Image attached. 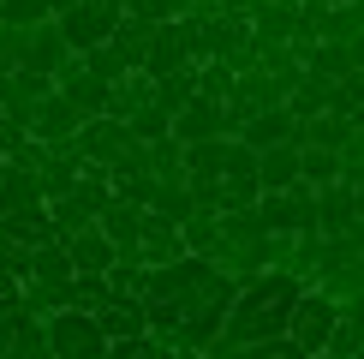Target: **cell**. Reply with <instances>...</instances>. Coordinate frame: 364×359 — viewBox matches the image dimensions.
<instances>
[{
  "mask_svg": "<svg viewBox=\"0 0 364 359\" xmlns=\"http://www.w3.org/2000/svg\"><path fill=\"white\" fill-rule=\"evenodd\" d=\"M257 216H263L269 234H311L316 228V192L305 180L287 186V192H263V198H257Z\"/></svg>",
  "mask_w": 364,
  "mask_h": 359,
  "instance_id": "7",
  "label": "cell"
},
{
  "mask_svg": "<svg viewBox=\"0 0 364 359\" xmlns=\"http://www.w3.org/2000/svg\"><path fill=\"white\" fill-rule=\"evenodd\" d=\"M299 293H305V281L287 276V269H263L257 281H245V288L233 293L227 329L203 348V359H239V348H251V341H275V335H287Z\"/></svg>",
  "mask_w": 364,
  "mask_h": 359,
  "instance_id": "1",
  "label": "cell"
},
{
  "mask_svg": "<svg viewBox=\"0 0 364 359\" xmlns=\"http://www.w3.org/2000/svg\"><path fill=\"white\" fill-rule=\"evenodd\" d=\"M119 19H126V12L108 6V0H84V6L60 12L54 24H60V36H66V48H72V54H90V48H108V42H114Z\"/></svg>",
  "mask_w": 364,
  "mask_h": 359,
  "instance_id": "5",
  "label": "cell"
},
{
  "mask_svg": "<svg viewBox=\"0 0 364 359\" xmlns=\"http://www.w3.org/2000/svg\"><path fill=\"white\" fill-rule=\"evenodd\" d=\"M0 162H6V138H0Z\"/></svg>",
  "mask_w": 364,
  "mask_h": 359,
  "instance_id": "50",
  "label": "cell"
},
{
  "mask_svg": "<svg viewBox=\"0 0 364 359\" xmlns=\"http://www.w3.org/2000/svg\"><path fill=\"white\" fill-rule=\"evenodd\" d=\"M48 6H54V19H60V12H72V6H84V0H48Z\"/></svg>",
  "mask_w": 364,
  "mask_h": 359,
  "instance_id": "46",
  "label": "cell"
},
{
  "mask_svg": "<svg viewBox=\"0 0 364 359\" xmlns=\"http://www.w3.org/2000/svg\"><path fill=\"white\" fill-rule=\"evenodd\" d=\"M6 348H12V329H0V359H6Z\"/></svg>",
  "mask_w": 364,
  "mask_h": 359,
  "instance_id": "48",
  "label": "cell"
},
{
  "mask_svg": "<svg viewBox=\"0 0 364 359\" xmlns=\"http://www.w3.org/2000/svg\"><path fill=\"white\" fill-rule=\"evenodd\" d=\"M299 6H335V0H299Z\"/></svg>",
  "mask_w": 364,
  "mask_h": 359,
  "instance_id": "49",
  "label": "cell"
},
{
  "mask_svg": "<svg viewBox=\"0 0 364 359\" xmlns=\"http://www.w3.org/2000/svg\"><path fill=\"white\" fill-rule=\"evenodd\" d=\"M72 60H78V54L66 48L60 24L48 19V24H36V30L24 36V66H18V72H36V78H60V72H66Z\"/></svg>",
  "mask_w": 364,
  "mask_h": 359,
  "instance_id": "11",
  "label": "cell"
},
{
  "mask_svg": "<svg viewBox=\"0 0 364 359\" xmlns=\"http://www.w3.org/2000/svg\"><path fill=\"white\" fill-rule=\"evenodd\" d=\"M72 276H78V269H72V258H66L60 239H48V246L30 251V281H72Z\"/></svg>",
  "mask_w": 364,
  "mask_h": 359,
  "instance_id": "27",
  "label": "cell"
},
{
  "mask_svg": "<svg viewBox=\"0 0 364 359\" xmlns=\"http://www.w3.org/2000/svg\"><path fill=\"white\" fill-rule=\"evenodd\" d=\"M341 180L346 186H364V132H353L346 150H341Z\"/></svg>",
  "mask_w": 364,
  "mask_h": 359,
  "instance_id": "43",
  "label": "cell"
},
{
  "mask_svg": "<svg viewBox=\"0 0 364 359\" xmlns=\"http://www.w3.org/2000/svg\"><path fill=\"white\" fill-rule=\"evenodd\" d=\"M48 19H54L48 0H0V24H6V30H36Z\"/></svg>",
  "mask_w": 364,
  "mask_h": 359,
  "instance_id": "31",
  "label": "cell"
},
{
  "mask_svg": "<svg viewBox=\"0 0 364 359\" xmlns=\"http://www.w3.org/2000/svg\"><path fill=\"white\" fill-rule=\"evenodd\" d=\"M24 36H30V30H6V24H0V78L24 66Z\"/></svg>",
  "mask_w": 364,
  "mask_h": 359,
  "instance_id": "42",
  "label": "cell"
},
{
  "mask_svg": "<svg viewBox=\"0 0 364 359\" xmlns=\"http://www.w3.org/2000/svg\"><path fill=\"white\" fill-rule=\"evenodd\" d=\"M311 359H335V353H311Z\"/></svg>",
  "mask_w": 364,
  "mask_h": 359,
  "instance_id": "52",
  "label": "cell"
},
{
  "mask_svg": "<svg viewBox=\"0 0 364 359\" xmlns=\"http://www.w3.org/2000/svg\"><path fill=\"white\" fill-rule=\"evenodd\" d=\"M108 359H168L156 335H126V341H108Z\"/></svg>",
  "mask_w": 364,
  "mask_h": 359,
  "instance_id": "38",
  "label": "cell"
},
{
  "mask_svg": "<svg viewBox=\"0 0 364 359\" xmlns=\"http://www.w3.org/2000/svg\"><path fill=\"white\" fill-rule=\"evenodd\" d=\"M239 144H251V150H275V144H305V120H293L287 108H263V114H257L245 132H239Z\"/></svg>",
  "mask_w": 364,
  "mask_h": 359,
  "instance_id": "16",
  "label": "cell"
},
{
  "mask_svg": "<svg viewBox=\"0 0 364 359\" xmlns=\"http://www.w3.org/2000/svg\"><path fill=\"white\" fill-rule=\"evenodd\" d=\"M299 24H305V6H299V0H257L251 42H257V48H281V42H293Z\"/></svg>",
  "mask_w": 364,
  "mask_h": 359,
  "instance_id": "13",
  "label": "cell"
},
{
  "mask_svg": "<svg viewBox=\"0 0 364 359\" xmlns=\"http://www.w3.org/2000/svg\"><path fill=\"white\" fill-rule=\"evenodd\" d=\"M0 216H48L42 180L30 168H18V162H0Z\"/></svg>",
  "mask_w": 364,
  "mask_h": 359,
  "instance_id": "10",
  "label": "cell"
},
{
  "mask_svg": "<svg viewBox=\"0 0 364 359\" xmlns=\"http://www.w3.org/2000/svg\"><path fill=\"white\" fill-rule=\"evenodd\" d=\"M149 168H156V186H186V144L179 138L149 144Z\"/></svg>",
  "mask_w": 364,
  "mask_h": 359,
  "instance_id": "26",
  "label": "cell"
},
{
  "mask_svg": "<svg viewBox=\"0 0 364 359\" xmlns=\"http://www.w3.org/2000/svg\"><path fill=\"white\" fill-rule=\"evenodd\" d=\"M66 246V258L78 276H108V269L119 264V251H114V239L102 234V228H84V234H72V239H60Z\"/></svg>",
  "mask_w": 364,
  "mask_h": 359,
  "instance_id": "15",
  "label": "cell"
},
{
  "mask_svg": "<svg viewBox=\"0 0 364 359\" xmlns=\"http://www.w3.org/2000/svg\"><path fill=\"white\" fill-rule=\"evenodd\" d=\"M108 6H119V12H126V0H108Z\"/></svg>",
  "mask_w": 364,
  "mask_h": 359,
  "instance_id": "51",
  "label": "cell"
},
{
  "mask_svg": "<svg viewBox=\"0 0 364 359\" xmlns=\"http://www.w3.org/2000/svg\"><path fill=\"white\" fill-rule=\"evenodd\" d=\"M96 228L114 239V251H119V258H138V239H144V204L114 198L108 209H102V222H96Z\"/></svg>",
  "mask_w": 364,
  "mask_h": 359,
  "instance_id": "17",
  "label": "cell"
},
{
  "mask_svg": "<svg viewBox=\"0 0 364 359\" xmlns=\"http://www.w3.org/2000/svg\"><path fill=\"white\" fill-rule=\"evenodd\" d=\"M149 102H156V78L132 72V78H119V84H114V96H108V120H132L138 108H149Z\"/></svg>",
  "mask_w": 364,
  "mask_h": 359,
  "instance_id": "22",
  "label": "cell"
},
{
  "mask_svg": "<svg viewBox=\"0 0 364 359\" xmlns=\"http://www.w3.org/2000/svg\"><path fill=\"white\" fill-rule=\"evenodd\" d=\"M346 48H353V66L364 72V36H358V42H346Z\"/></svg>",
  "mask_w": 364,
  "mask_h": 359,
  "instance_id": "45",
  "label": "cell"
},
{
  "mask_svg": "<svg viewBox=\"0 0 364 359\" xmlns=\"http://www.w3.org/2000/svg\"><path fill=\"white\" fill-rule=\"evenodd\" d=\"M173 138L179 144H215V138H233L227 132V102H215V96H191L186 108L173 114Z\"/></svg>",
  "mask_w": 364,
  "mask_h": 359,
  "instance_id": "9",
  "label": "cell"
},
{
  "mask_svg": "<svg viewBox=\"0 0 364 359\" xmlns=\"http://www.w3.org/2000/svg\"><path fill=\"white\" fill-rule=\"evenodd\" d=\"M54 90H60V96H66V102H72V108H78L84 120H102V114H108V96H114V90L102 84L96 72L84 66V60H72V66L54 78Z\"/></svg>",
  "mask_w": 364,
  "mask_h": 359,
  "instance_id": "14",
  "label": "cell"
},
{
  "mask_svg": "<svg viewBox=\"0 0 364 359\" xmlns=\"http://www.w3.org/2000/svg\"><path fill=\"white\" fill-rule=\"evenodd\" d=\"M96 323H102V335H108V341L149 335V311H144V299H132V293H114L108 306L96 311Z\"/></svg>",
  "mask_w": 364,
  "mask_h": 359,
  "instance_id": "18",
  "label": "cell"
},
{
  "mask_svg": "<svg viewBox=\"0 0 364 359\" xmlns=\"http://www.w3.org/2000/svg\"><path fill=\"white\" fill-rule=\"evenodd\" d=\"M108 204H114V186H108V174H102V168H84V180H78V186H72L66 198H54V204H48L54 239H72V234L96 228Z\"/></svg>",
  "mask_w": 364,
  "mask_h": 359,
  "instance_id": "2",
  "label": "cell"
},
{
  "mask_svg": "<svg viewBox=\"0 0 364 359\" xmlns=\"http://www.w3.org/2000/svg\"><path fill=\"white\" fill-rule=\"evenodd\" d=\"M335 323H341V299H335V293H323V288H305V293H299V306H293V323H287V335H293L305 353H323V348H328V335H335Z\"/></svg>",
  "mask_w": 364,
  "mask_h": 359,
  "instance_id": "6",
  "label": "cell"
},
{
  "mask_svg": "<svg viewBox=\"0 0 364 359\" xmlns=\"http://www.w3.org/2000/svg\"><path fill=\"white\" fill-rule=\"evenodd\" d=\"M239 90V72L227 66V60H203L197 66V96H215V102H227Z\"/></svg>",
  "mask_w": 364,
  "mask_h": 359,
  "instance_id": "32",
  "label": "cell"
},
{
  "mask_svg": "<svg viewBox=\"0 0 364 359\" xmlns=\"http://www.w3.org/2000/svg\"><path fill=\"white\" fill-rule=\"evenodd\" d=\"M191 96H197V66H191V72H168V78H156V108H161V114H179Z\"/></svg>",
  "mask_w": 364,
  "mask_h": 359,
  "instance_id": "29",
  "label": "cell"
},
{
  "mask_svg": "<svg viewBox=\"0 0 364 359\" xmlns=\"http://www.w3.org/2000/svg\"><path fill=\"white\" fill-rule=\"evenodd\" d=\"M0 276H6V281H18V288L30 281V251L18 246V239H6V234H0Z\"/></svg>",
  "mask_w": 364,
  "mask_h": 359,
  "instance_id": "40",
  "label": "cell"
},
{
  "mask_svg": "<svg viewBox=\"0 0 364 359\" xmlns=\"http://www.w3.org/2000/svg\"><path fill=\"white\" fill-rule=\"evenodd\" d=\"M358 102H364V72H353V78H341L335 90H328V114H346V120H353Z\"/></svg>",
  "mask_w": 364,
  "mask_h": 359,
  "instance_id": "41",
  "label": "cell"
},
{
  "mask_svg": "<svg viewBox=\"0 0 364 359\" xmlns=\"http://www.w3.org/2000/svg\"><path fill=\"white\" fill-rule=\"evenodd\" d=\"M186 12H191V0H126V19H138V24H173Z\"/></svg>",
  "mask_w": 364,
  "mask_h": 359,
  "instance_id": "33",
  "label": "cell"
},
{
  "mask_svg": "<svg viewBox=\"0 0 364 359\" xmlns=\"http://www.w3.org/2000/svg\"><path fill=\"white\" fill-rule=\"evenodd\" d=\"M239 359H311L299 348L293 335H275V341H251V348H239Z\"/></svg>",
  "mask_w": 364,
  "mask_h": 359,
  "instance_id": "39",
  "label": "cell"
},
{
  "mask_svg": "<svg viewBox=\"0 0 364 359\" xmlns=\"http://www.w3.org/2000/svg\"><path fill=\"white\" fill-rule=\"evenodd\" d=\"M328 90H335V84H323V78H311V72H305V78H299V90L287 96V114H293V120L328 114Z\"/></svg>",
  "mask_w": 364,
  "mask_h": 359,
  "instance_id": "28",
  "label": "cell"
},
{
  "mask_svg": "<svg viewBox=\"0 0 364 359\" xmlns=\"http://www.w3.org/2000/svg\"><path fill=\"white\" fill-rule=\"evenodd\" d=\"M215 6H221V12H233V19H251L257 0H215Z\"/></svg>",
  "mask_w": 364,
  "mask_h": 359,
  "instance_id": "44",
  "label": "cell"
},
{
  "mask_svg": "<svg viewBox=\"0 0 364 359\" xmlns=\"http://www.w3.org/2000/svg\"><path fill=\"white\" fill-rule=\"evenodd\" d=\"M78 132H84V114L72 108L60 90H48V96L36 102V114H30V138H42L48 150H54V144H72Z\"/></svg>",
  "mask_w": 364,
  "mask_h": 359,
  "instance_id": "12",
  "label": "cell"
},
{
  "mask_svg": "<svg viewBox=\"0 0 364 359\" xmlns=\"http://www.w3.org/2000/svg\"><path fill=\"white\" fill-rule=\"evenodd\" d=\"M191 66H203L197 19L186 12V19H173V24H156V42H149V60H144V78H168V72H191Z\"/></svg>",
  "mask_w": 364,
  "mask_h": 359,
  "instance_id": "3",
  "label": "cell"
},
{
  "mask_svg": "<svg viewBox=\"0 0 364 359\" xmlns=\"http://www.w3.org/2000/svg\"><path fill=\"white\" fill-rule=\"evenodd\" d=\"M299 180H305L311 192L341 186V156H335V150H299Z\"/></svg>",
  "mask_w": 364,
  "mask_h": 359,
  "instance_id": "25",
  "label": "cell"
},
{
  "mask_svg": "<svg viewBox=\"0 0 364 359\" xmlns=\"http://www.w3.org/2000/svg\"><path fill=\"white\" fill-rule=\"evenodd\" d=\"M149 42H156V24H138V19H119V30H114V54L126 60L132 72H144V60H149Z\"/></svg>",
  "mask_w": 364,
  "mask_h": 359,
  "instance_id": "23",
  "label": "cell"
},
{
  "mask_svg": "<svg viewBox=\"0 0 364 359\" xmlns=\"http://www.w3.org/2000/svg\"><path fill=\"white\" fill-rule=\"evenodd\" d=\"M48 329V359H108V335H102L96 311H54L42 318Z\"/></svg>",
  "mask_w": 364,
  "mask_h": 359,
  "instance_id": "4",
  "label": "cell"
},
{
  "mask_svg": "<svg viewBox=\"0 0 364 359\" xmlns=\"http://www.w3.org/2000/svg\"><path fill=\"white\" fill-rule=\"evenodd\" d=\"M358 222V204H353V186H328V192H316V234L323 239H335V234H346Z\"/></svg>",
  "mask_w": 364,
  "mask_h": 359,
  "instance_id": "19",
  "label": "cell"
},
{
  "mask_svg": "<svg viewBox=\"0 0 364 359\" xmlns=\"http://www.w3.org/2000/svg\"><path fill=\"white\" fill-rule=\"evenodd\" d=\"M72 144H78V156L90 162V168H102V174H108V168H114V162L126 156V150L138 144V138H132V126H126V120H108V114H102V120H84V132H78Z\"/></svg>",
  "mask_w": 364,
  "mask_h": 359,
  "instance_id": "8",
  "label": "cell"
},
{
  "mask_svg": "<svg viewBox=\"0 0 364 359\" xmlns=\"http://www.w3.org/2000/svg\"><path fill=\"white\" fill-rule=\"evenodd\" d=\"M126 126H132V138H138V144H161V138H173V114H161L156 102H149V108H138Z\"/></svg>",
  "mask_w": 364,
  "mask_h": 359,
  "instance_id": "34",
  "label": "cell"
},
{
  "mask_svg": "<svg viewBox=\"0 0 364 359\" xmlns=\"http://www.w3.org/2000/svg\"><path fill=\"white\" fill-rule=\"evenodd\" d=\"M108 276H72V306H78V311H102V306H108Z\"/></svg>",
  "mask_w": 364,
  "mask_h": 359,
  "instance_id": "37",
  "label": "cell"
},
{
  "mask_svg": "<svg viewBox=\"0 0 364 359\" xmlns=\"http://www.w3.org/2000/svg\"><path fill=\"white\" fill-rule=\"evenodd\" d=\"M299 150H305V144L257 150V186H263V192H287V186H299Z\"/></svg>",
  "mask_w": 364,
  "mask_h": 359,
  "instance_id": "20",
  "label": "cell"
},
{
  "mask_svg": "<svg viewBox=\"0 0 364 359\" xmlns=\"http://www.w3.org/2000/svg\"><path fill=\"white\" fill-rule=\"evenodd\" d=\"M149 216H168L173 228H186V216H197L191 186H156V198H149Z\"/></svg>",
  "mask_w": 364,
  "mask_h": 359,
  "instance_id": "30",
  "label": "cell"
},
{
  "mask_svg": "<svg viewBox=\"0 0 364 359\" xmlns=\"http://www.w3.org/2000/svg\"><path fill=\"white\" fill-rule=\"evenodd\" d=\"M305 72L311 78H323V84H341V78H353V48L346 42H316V48L305 54Z\"/></svg>",
  "mask_w": 364,
  "mask_h": 359,
  "instance_id": "21",
  "label": "cell"
},
{
  "mask_svg": "<svg viewBox=\"0 0 364 359\" xmlns=\"http://www.w3.org/2000/svg\"><path fill=\"white\" fill-rule=\"evenodd\" d=\"M353 132H364V102H358V108H353Z\"/></svg>",
  "mask_w": 364,
  "mask_h": 359,
  "instance_id": "47",
  "label": "cell"
},
{
  "mask_svg": "<svg viewBox=\"0 0 364 359\" xmlns=\"http://www.w3.org/2000/svg\"><path fill=\"white\" fill-rule=\"evenodd\" d=\"M144 281H149V269L138 258H119L108 269V293H132V299H144Z\"/></svg>",
  "mask_w": 364,
  "mask_h": 359,
  "instance_id": "36",
  "label": "cell"
},
{
  "mask_svg": "<svg viewBox=\"0 0 364 359\" xmlns=\"http://www.w3.org/2000/svg\"><path fill=\"white\" fill-rule=\"evenodd\" d=\"M78 60H84V66H90V72H96V78H102V84H108V90H114L119 78H132V66H126V60H119V54H114V42H108V48H90V54H78Z\"/></svg>",
  "mask_w": 364,
  "mask_h": 359,
  "instance_id": "35",
  "label": "cell"
},
{
  "mask_svg": "<svg viewBox=\"0 0 364 359\" xmlns=\"http://www.w3.org/2000/svg\"><path fill=\"white\" fill-rule=\"evenodd\" d=\"M346 138H353V120L346 114H316V120H305V150H346Z\"/></svg>",
  "mask_w": 364,
  "mask_h": 359,
  "instance_id": "24",
  "label": "cell"
}]
</instances>
